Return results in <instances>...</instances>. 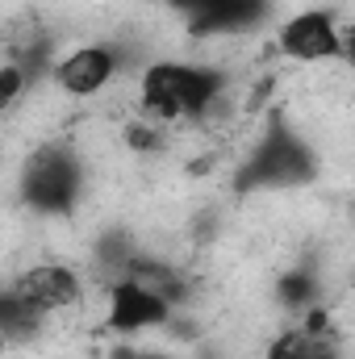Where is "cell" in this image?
Segmentation results:
<instances>
[{
	"instance_id": "14",
	"label": "cell",
	"mask_w": 355,
	"mask_h": 359,
	"mask_svg": "<svg viewBox=\"0 0 355 359\" xmlns=\"http://www.w3.org/2000/svg\"><path fill=\"white\" fill-rule=\"evenodd\" d=\"M343 59L355 67V29H343Z\"/></svg>"
},
{
	"instance_id": "11",
	"label": "cell",
	"mask_w": 355,
	"mask_h": 359,
	"mask_svg": "<svg viewBox=\"0 0 355 359\" xmlns=\"http://www.w3.org/2000/svg\"><path fill=\"white\" fill-rule=\"evenodd\" d=\"M25 84H29V76H25V72H21L13 59H8V63L0 67V104H4V109H13Z\"/></svg>"
},
{
	"instance_id": "9",
	"label": "cell",
	"mask_w": 355,
	"mask_h": 359,
	"mask_svg": "<svg viewBox=\"0 0 355 359\" xmlns=\"http://www.w3.org/2000/svg\"><path fill=\"white\" fill-rule=\"evenodd\" d=\"M42 318H46V313H38V309H34V305H25L13 288H4V297H0V330H4V339H8V343L34 339V334H38V326H42Z\"/></svg>"
},
{
	"instance_id": "10",
	"label": "cell",
	"mask_w": 355,
	"mask_h": 359,
	"mask_svg": "<svg viewBox=\"0 0 355 359\" xmlns=\"http://www.w3.org/2000/svg\"><path fill=\"white\" fill-rule=\"evenodd\" d=\"M276 297H280V305H284V309H293V313H305V309H314L318 284H314V276H309V271H288V276H280V284H276Z\"/></svg>"
},
{
	"instance_id": "3",
	"label": "cell",
	"mask_w": 355,
	"mask_h": 359,
	"mask_svg": "<svg viewBox=\"0 0 355 359\" xmlns=\"http://www.w3.org/2000/svg\"><path fill=\"white\" fill-rule=\"evenodd\" d=\"M84 188V168L76 159V151L67 147H42L29 155L25 176H21V192L29 201V209L38 213H72Z\"/></svg>"
},
{
	"instance_id": "2",
	"label": "cell",
	"mask_w": 355,
	"mask_h": 359,
	"mask_svg": "<svg viewBox=\"0 0 355 359\" xmlns=\"http://www.w3.org/2000/svg\"><path fill=\"white\" fill-rule=\"evenodd\" d=\"M318 172L309 147L276 117L267 126V134L255 142V151L247 155L243 172H239V188H284V184H309Z\"/></svg>"
},
{
	"instance_id": "13",
	"label": "cell",
	"mask_w": 355,
	"mask_h": 359,
	"mask_svg": "<svg viewBox=\"0 0 355 359\" xmlns=\"http://www.w3.org/2000/svg\"><path fill=\"white\" fill-rule=\"evenodd\" d=\"M113 359H172V355H159V351H134V347H117Z\"/></svg>"
},
{
	"instance_id": "8",
	"label": "cell",
	"mask_w": 355,
	"mask_h": 359,
	"mask_svg": "<svg viewBox=\"0 0 355 359\" xmlns=\"http://www.w3.org/2000/svg\"><path fill=\"white\" fill-rule=\"evenodd\" d=\"M264 359H335V343H330V334H309L297 326V330L280 334Z\"/></svg>"
},
{
	"instance_id": "7",
	"label": "cell",
	"mask_w": 355,
	"mask_h": 359,
	"mask_svg": "<svg viewBox=\"0 0 355 359\" xmlns=\"http://www.w3.org/2000/svg\"><path fill=\"white\" fill-rule=\"evenodd\" d=\"M25 305H34L38 313H55V309H72L80 305V276L63 264H34L21 280L8 284Z\"/></svg>"
},
{
	"instance_id": "5",
	"label": "cell",
	"mask_w": 355,
	"mask_h": 359,
	"mask_svg": "<svg viewBox=\"0 0 355 359\" xmlns=\"http://www.w3.org/2000/svg\"><path fill=\"white\" fill-rule=\"evenodd\" d=\"M280 55L297 63H322V59H343V29L326 8H305L288 17L276 34Z\"/></svg>"
},
{
	"instance_id": "1",
	"label": "cell",
	"mask_w": 355,
	"mask_h": 359,
	"mask_svg": "<svg viewBox=\"0 0 355 359\" xmlns=\"http://www.w3.org/2000/svg\"><path fill=\"white\" fill-rule=\"evenodd\" d=\"M226 96V76L201 63H151L138 80V109L151 121L205 117Z\"/></svg>"
},
{
	"instance_id": "4",
	"label": "cell",
	"mask_w": 355,
	"mask_h": 359,
	"mask_svg": "<svg viewBox=\"0 0 355 359\" xmlns=\"http://www.w3.org/2000/svg\"><path fill=\"white\" fill-rule=\"evenodd\" d=\"M172 318V301L142 276H121L109 284V330L142 334Z\"/></svg>"
},
{
	"instance_id": "6",
	"label": "cell",
	"mask_w": 355,
	"mask_h": 359,
	"mask_svg": "<svg viewBox=\"0 0 355 359\" xmlns=\"http://www.w3.org/2000/svg\"><path fill=\"white\" fill-rule=\"evenodd\" d=\"M117 67H121V55L105 42H92V46H80V50H72L55 63V84L67 96L88 100V96H96L100 88H109L117 80Z\"/></svg>"
},
{
	"instance_id": "12",
	"label": "cell",
	"mask_w": 355,
	"mask_h": 359,
	"mask_svg": "<svg viewBox=\"0 0 355 359\" xmlns=\"http://www.w3.org/2000/svg\"><path fill=\"white\" fill-rule=\"evenodd\" d=\"M168 4H176L184 17H196V13H205L209 4H217V0H168Z\"/></svg>"
}]
</instances>
